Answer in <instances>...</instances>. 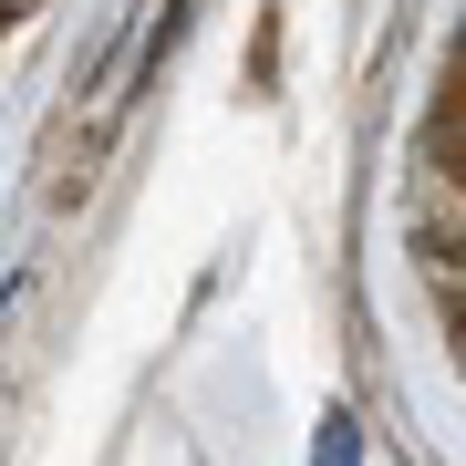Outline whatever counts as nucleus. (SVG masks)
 <instances>
[{
	"mask_svg": "<svg viewBox=\"0 0 466 466\" xmlns=\"http://www.w3.org/2000/svg\"><path fill=\"white\" fill-rule=\"evenodd\" d=\"M311 466H352V415H332V425H321V456Z\"/></svg>",
	"mask_w": 466,
	"mask_h": 466,
	"instance_id": "f257e3e1",
	"label": "nucleus"
}]
</instances>
